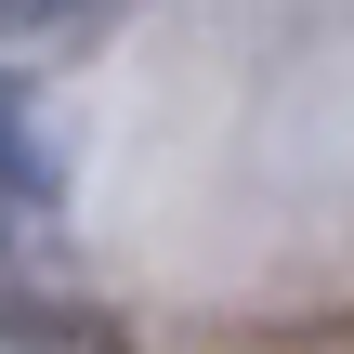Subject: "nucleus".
I'll return each instance as SVG.
<instances>
[{
  "mask_svg": "<svg viewBox=\"0 0 354 354\" xmlns=\"http://www.w3.org/2000/svg\"><path fill=\"white\" fill-rule=\"evenodd\" d=\"M0 354H79V342H66V328H53L26 289H0Z\"/></svg>",
  "mask_w": 354,
  "mask_h": 354,
  "instance_id": "nucleus-2",
  "label": "nucleus"
},
{
  "mask_svg": "<svg viewBox=\"0 0 354 354\" xmlns=\"http://www.w3.org/2000/svg\"><path fill=\"white\" fill-rule=\"evenodd\" d=\"M79 13H92V0H0V53H13V39H53V26H79Z\"/></svg>",
  "mask_w": 354,
  "mask_h": 354,
  "instance_id": "nucleus-3",
  "label": "nucleus"
},
{
  "mask_svg": "<svg viewBox=\"0 0 354 354\" xmlns=\"http://www.w3.org/2000/svg\"><path fill=\"white\" fill-rule=\"evenodd\" d=\"M39 210H53V158H39V131H26V105L0 92V289H13V250L39 236Z\"/></svg>",
  "mask_w": 354,
  "mask_h": 354,
  "instance_id": "nucleus-1",
  "label": "nucleus"
}]
</instances>
